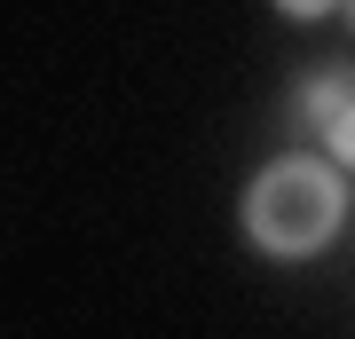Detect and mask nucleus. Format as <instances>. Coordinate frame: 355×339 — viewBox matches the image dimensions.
Here are the masks:
<instances>
[{"mask_svg": "<svg viewBox=\"0 0 355 339\" xmlns=\"http://www.w3.org/2000/svg\"><path fill=\"white\" fill-rule=\"evenodd\" d=\"M316 134L331 142V158H340V166H355V95H347V103H340V111H331V119L316 126Z\"/></svg>", "mask_w": 355, "mask_h": 339, "instance_id": "3", "label": "nucleus"}, {"mask_svg": "<svg viewBox=\"0 0 355 339\" xmlns=\"http://www.w3.org/2000/svg\"><path fill=\"white\" fill-rule=\"evenodd\" d=\"M347 95H355V71H316V79H300V111H308V126H324Z\"/></svg>", "mask_w": 355, "mask_h": 339, "instance_id": "2", "label": "nucleus"}, {"mask_svg": "<svg viewBox=\"0 0 355 339\" xmlns=\"http://www.w3.org/2000/svg\"><path fill=\"white\" fill-rule=\"evenodd\" d=\"M331 8H340V0H277V16H292V24H316Z\"/></svg>", "mask_w": 355, "mask_h": 339, "instance_id": "4", "label": "nucleus"}, {"mask_svg": "<svg viewBox=\"0 0 355 339\" xmlns=\"http://www.w3.org/2000/svg\"><path fill=\"white\" fill-rule=\"evenodd\" d=\"M340 8H347V24H355V0H340Z\"/></svg>", "mask_w": 355, "mask_h": 339, "instance_id": "5", "label": "nucleus"}, {"mask_svg": "<svg viewBox=\"0 0 355 339\" xmlns=\"http://www.w3.org/2000/svg\"><path fill=\"white\" fill-rule=\"evenodd\" d=\"M347 221V189L324 158H277L245 182V245L268 261H316Z\"/></svg>", "mask_w": 355, "mask_h": 339, "instance_id": "1", "label": "nucleus"}]
</instances>
